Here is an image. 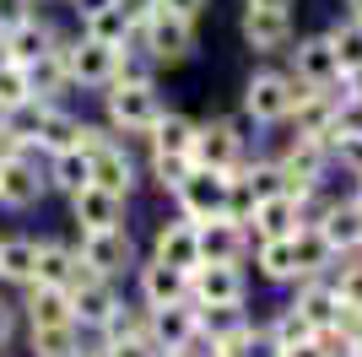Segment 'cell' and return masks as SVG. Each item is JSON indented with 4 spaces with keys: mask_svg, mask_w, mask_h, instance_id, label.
I'll return each instance as SVG.
<instances>
[{
    "mask_svg": "<svg viewBox=\"0 0 362 357\" xmlns=\"http://www.w3.org/2000/svg\"><path fill=\"white\" fill-rule=\"evenodd\" d=\"M28 103V76H22V65H6L0 60V114H11V108Z\"/></svg>",
    "mask_w": 362,
    "mask_h": 357,
    "instance_id": "60d3db41",
    "label": "cell"
},
{
    "mask_svg": "<svg viewBox=\"0 0 362 357\" xmlns=\"http://www.w3.org/2000/svg\"><path fill=\"white\" fill-rule=\"evenodd\" d=\"M330 287L341 298V309H362V254H341L330 266Z\"/></svg>",
    "mask_w": 362,
    "mask_h": 357,
    "instance_id": "f35d334b",
    "label": "cell"
},
{
    "mask_svg": "<svg viewBox=\"0 0 362 357\" xmlns=\"http://www.w3.org/2000/svg\"><path fill=\"white\" fill-rule=\"evenodd\" d=\"M325 44L335 49L341 76H346L351 65H362V22H351V16H330V22H325Z\"/></svg>",
    "mask_w": 362,
    "mask_h": 357,
    "instance_id": "8d00e7d4",
    "label": "cell"
},
{
    "mask_svg": "<svg viewBox=\"0 0 362 357\" xmlns=\"http://www.w3.org/2000/svg\"><path fill=\"white\" fill-rule=\"evenodd\" d=\"M330 157L346 178H362V141H341V147H330Z\"/></svg>",
    "mask_w": 362,
    "mask_h": 357,
    "instance_id": "7bdbcfd3",
    "label": "cell"
},
{
    "mask_svg": "<svg viewBox=\"0 0 362 357\" xmlns=\"http://www.w3.org/2000/svg\"><path fill=\"white\" fill-rule=\"evenodd\" d=\"M65 38H71V33H65L49 11H33V16H22L16 28L0 33V55H6V65H33V60L54 55Z\"/></svg>",
    "mask_w": 362,
    "mask_h": 357,
    "instance_id": "8fae6325",
    "label": "cell"
},
{
    "mask_svg": "<svg viewBox=\"0 0 362 357\" xmlns=\"http://www.w3.org/2000/svg\"><path fill=\"white\" fill-rule=\"evenodd\" d=\"M81 330L76 325H22V357H76L81 352Z\"/></svg>",
    "mask_w": 362,
    "mask_h": 357,
    "instance_id": "4dcf8cb0",
    "label": "cell"
},
{
    "mask_svg": "<svg viewBox=\"0 0 362 357\" xmlns=\"http://www.w3.org/2000/svg\"><path fill=\"white\" fill-rule=\"evenodd\" d=\"M173 200V217H184V222H216L227 206V174H211V168H189V178H184L179 190L168 195Z\"/></svg>",
    "mask_w": 362,
    "mask_h": 357,
    "instance_id": "5bb4252c",
    "label": "cell"
},
{
    "mask_svg": "<svg viewBox=\"0 0 362 357\" xmlns=\"http://www.w3.org/2000/svg\"><path fill=\"white\" fill-rule=\"evenodd\" d=\"M357 254H362V244H357Z\"/></svg>",
    "mask_w": 362,
    "mask_h": 357,
    "instance_id": "94428289",
    "label": "cell"
},
{
    "mask_svg": "<svg viewBox=\"0 0 362 357\" xmlns=\"http://www.w3.org/2000/svg\"><path fill=\"white\" fill-rule=\"evenodd\" d=\"M298 81L287 76V65H255L238 87V114L255 119V130H281L298 103Z\"/></svg>",
    "mask_w": 362,
    "mask_h": 357,
    "instance_id": "3957f363",
    "label": "cell"
},
{
    "mask_svg": "<svg viewBox=\"0 0 362 357\" xmlns=\"http://www.w3.org/2000/svg\"><path fill=\"white\" fill-rule=\"evenodd\" d=\"M259 325H265V336H271V341L281 346V352L314 336V325H308V319H303V314L292 309V303H281V309H271V314H265V319H259Z\"/></svg>",
    "mask_w": 362,
    "mask_h": 357,
    "instance_id": "74e56055",
    "label": "cell"
},
{
    "mask_svg": "<svg viewBox=\"0 0 362 357\" xmlns=\"http://www.w3.org/2000/svg\"><path fill=\"white\" fill-rule=\"evenodd\" d=\"M76 254H81V266L92 276H103V282H130V271L141 266V244L130 227H103V233H71Z\"/></svg>",
    "mask_w": 362,
    "mask_h": 357,
    "instance_id": "5b68a950",
    "label": "cell"
},
{
    "mask_svg": "<svg viewBox=\"0 0 362 357\" xmlns=\"http://www.w3.org/2000/svg\"><path fill=\"white\" fill-rule=\"evenodd\" d=\"M16 152H28V147H22V141L11 135V125L0 119V163H6V157H16Z\"/></svg>",
    "mask_w": 362,
    "mask_h": 357,
    "instance_id": "681fc988",
    "label": "cell"
},
{
    "mask_svg": "<svg viewBox=\"0 0 362 357\" xmlns=\"http://www.w3.org/2000/svg\"><path fill=\"white\" fill-rule=\"evenodd\" d=\"M238 357H281V346H276L271 336H265V325H255V336H249V341L238 346Z\"/></svg>",
    "mask_w": 362,
    "mask_h": 357,
    "instance_id": "bcb514c9",
    "label": "cell"
},
{
    "mask_svg": "<svg viewBox=\"0 0 362 357\" xmlns=\"http://www.w3.org/2000/svg\"><path fill=\"white\" fill-rule=\"evenodd\" d=\"M255 119L249 114H211L195 125V147H189V163L195 168H211V174H238L249 157H255Z\"/></svg>",
    "mask_w": 362,
    "mask_h": 357,
    "instance_id": "6da1fadb",
    "label": "cell"
},
{
    "mask_svg": "<svg viewBox=\"0 0 362 357\" xmlns=\"http://www.w3.org/2000/svg\"><path fill=\"white\" fill-rule=\"evenodd\" d=\"M195 114H184V108H168L157 125H151V135L141 141L146 152H163V157H189V147H195Z\"/></svg>",
    "mask_w": 362,
    "mask_h": 357,
    "instance_id": "f546056e",
    "label": "cell"
},
{
    "mask_svg": "<svg viewBox=\"0 0 362 357\" xmlns=\"http://www.w3.org/2000/svg\"><path fill=\"white\" fill-rule=\"evenodd\" d=\"M16 341H22V314H16L11 293H0V352H16Z\"/></svg>",
    "mask_w": 362,
    "mask_h": 357,
    "instance_id": "b9f144b4",
    "label": "cell"
},
{
    "mask_svg": "<svg viewBox=\"0 0 362 357\" xmlns=\"http://www.w3.org/2000/svg\"><path fill=\"white\" fill-rule=\"evenodd\" d=\"M195 249H200V266H249V249H255V238L243 222H200L195 227Z\"/></svg>",
    "mask_w": 362,
    "mask_h": 357,
    "instance_id": "e0dca14e",
    "label": "cell"
},
{
    "mask_svg": "<svg viewBox=\"0 0 362 357\" xmlns=\"http://www.w3.org/2000/svg\"><path fill=\"white\" fill-rule=\"evenodd\" d=\"M76 357H108V346L98 341V336H87V341H81V352H76Z\"/></svg>",
    "mask_w": 362,
    "mask_h": 357,
    "instance_id": "db71d44e",
    "label": "cell"
},
{
    "mask_svg": "<svg viewBox=\"0 0 362 357\" xmlns=\"http://www.w3.org/2000/svg\"><path fill=\"white\" fill-rule=\"evenodd\" d=\"M44 178H49V195H60V200H71L81 184H92L81 152H49L44 157Z\"/></svg>",
    "mask_w": 362,
    "mask_h": 357,
    "instance_id": "d6a6232c",
    "label": "cell"
},
{
    "mask_svg": "<svg viewBox=\"0 0 362 357\" xmlns=\"http://www.w3.org/2000/svg\"><path fill=\"white\" fill-rule=\"evenodd\" d=\"M341 141H362V98H341V103H335L325 147H341Z\"/></svg>",
    "mask_w": 362,
    "mask_h": 357,
    "instance_id": "ab89813d",
    "label": "cell"
},
{
    "mask_svg": "<svg viewBox=\"0 0 362 357\" xmlns=\"http://www.w3.org/2000/svg\"><path fill=\"white\" fill-rule=\"evenodd\" d=\"M314 233L325 238V249H330L335 260H341V254H357V244H362V211L341 195V200H335V206L314 222Z\"/></svg>",
    "mask_w": 362,
    "mask_h": 357,
    "instance_id": "484cf974",
    "label": "cell"
},
{
    "mask_svg": "<svg viewBox=\"0 0 362 357\" xmlns=\"http://www.w3.org/2000/svg\"><path fill=\"white\" fill-rule=\"evenodd\" d=\"M22 76H28V98H38V103H71V98H76L60 49L44 55V60H33V65H22Z\"/></svg>",
    "mask_w": 362,
    "mask_h": 357,
    "instance_id": "f1b7e54d",
    "label": "cell"
},
{
    "mask_svg": "<svg viewBox=\"0 0 362 357\" xmlns=\"http://www.w3.org/2000/svg\"><path fill=\"white\" fill-rule=\"evenodd\" d=\"M0 357H11V352H0Z\"/></svg>",
    "mask_w": 362,
    "mask_h": 357,
    "instance_id": "91938a15",
    "label": "cell"
},
{
    "mask_svg": "<svg viewBox=\"0 0 362 357\" xmlns=\"http://www.w3.org/2000/svg\"><path fill=\"white\" fill-rule=\"evenodd\" d=\"M157 357H200V352H195V346H189V352H157Z\"/></svg>",
    "mask_w": 362,
    "mask_h": 357,
    "instance_id": "6f0895ef",
    "label": "cell"
},
{
    "mask_svg": "<svg viewBox=\"0 0 362 357\" xmlns=\"http://www.w3.org/2000/svg\"><path fill=\"white\" fill-rule=\"evenodd\" d=\"M49 200V178H44V157L38 152H16L0 163V211L6 217H28Z\"/></svg>",
    "mask_w": 362,
    "mask_h": 357,
    "instance_id": "ba28073f",
    "label": "cell"
},
{
    "mask_svg": "<svg viewBox=\"0 0 362 357\" xmlns=\"http://www.w3.org/2000/svg\"><path fill=\"white\" fill-rule=\"evenodd\" d=\"M114 11H119L124 22H130V33H136L141 22H146V16L157 11V0H114Z\"/></svg>",
    "mask_w": 362,
    "mask_h": 357,
    "instance_id": "f6af8a7d",
    "label": "cell"
},
{
    "mask_svg": "<svg viewBox=\"0 0 362 357\" xmlns=\"http://www.w3.org/2000/svg\"><path fill=\"white\" fill-rule=\"evenodd\" d=\"M87 174H92L98 190L119 195V200H136V190H141V157L130 152V141H119V135H108L103 147L87 157Z\"/></svg>",
    "mask_w": 362,
    "mask_h": 357,
    "instance_id": "4fadbf2b",
    "label": "cell"
},
{
    "mask_svg": "<svg viewBox=\"0 0 362 357\" xmlns=\"http://www.w3.org/2000/svg\"><path fill=\"white\" fill-rule=\"evenodd\" d=\"M243 11H292V0H243Z\"/></svg>",
    "mask_w": 362,
    "mask_h": 357,
    "instance_id": "f5cc1de1",
    "label": "cell"
},
{
    "mask_svg": "<svg viewBox=\"0 0 362 357\" xmlns=\"http://www.w3.org/2000/svg\"><path fill=\"white\" fill-rule=\"evenodd\" d=\"M98 103H103V125L119 141H146L151 125L168 114V98L157 87V76L151 81H114L108 92H98Z\"/></svg>",
    "mask_w": 362,
    "mask_h": 357,
    "instance_id": "7a4b0ae2",
    "label": "cell"
},
{
    "mask_svg": "<svg viewBox=\"0 0 362 357\" xmlns=\"http://www.w3.org/2000/svg\"><path fill=\"white\" fill-rule=\"evenodd\" d=\"M281 65L303 92H341V60L325 44V33H298V44L287 49Z\"/></svg>",
    "mask_w": 362,
    "mask_h": 357,
    "instance_id": "9c48e42d",
    "label": "cell"
},
{
    "mask_svg": "<svg viewBox=\"0 0 362 357\" xmlns=\"http://www.w3.org/2000/svg\"><path fill=\"white\" fill-rule=\"evenodd\" d=\"M60 60H65V76H71V92H108L114 81H119V49L108 44H92V38H81V33H71L60 44Z\"/></svg>",
    "mask_w": 362,
    "mask_h": 357,
    "instance_id": "52a82bcc",
    "label": "cell"
},
{
    "mask_svg": "<svg viewBox=\"0 0 362 357\" xmlns=\"http://www.w3.org/2000/svg\"><path fill=\"white\" fill-rule=\"evenodd\" d=\"M346 200H351V206L362 211V178H351V190H346Z\"/></svg>",
    "mask_w": 362,
    "mask_h": 357,
    "instance_id": "11a10c76",
    "label": "cell"
},
{
    "mask_svg": "<svg viewBox=\"0 0 362 357\" xmlns=\"http://www.w3.org/2000/svg\"><path fill=\"white\" fill-rule=\"evenodd\" d=\"M146 260H163L173 271H195L200 266V249H195V222H184V217H163V222L151 227V249Z\"/></svg>",
    "mask_w": 362,
    "mask_h": 357,
    "instance_id": "ffe728a7",
    "label": "cell"
},
{
    "mask_svg": "<svg viewBox=\"0 0 362 357\" xmlns=\"http://www.w3.org/2000/svg\"><path fill=\"white\" fill-rule=\"evenodd\" d=\"M157 11H168V16H184V22H200V16L211 11V0H157Z\"/></svg>",
    "mask_w": 362,
    "mask_h": 357,
    "instance_id": "ee69618b",
    "label": "cell"
},
{
    "mask_svg": "<svg viewBox=\"0 0 362 357\" xmlns=\"http://www.w3.org/2000/svg\"><path fill=\"white\" fill-rule=\"evenodd\" d=\"M303 227V211H298V195H271V200H259L255 217H249V238L265 244V238H292Z\"/></svg>",
    "mask_w": 362,
    "mask_h": 357,
    "instance_id": "cb8c5ba5",
    "label": "cell"
},
{
    "mask_svg": "<svg viewBox=\"0 0 362 357\" xmlns=\"http://www.w3.org/2000/svg\"><path fill=\"white\" fill-rule=\"evenodd\" d=\"M346 357H362V346H357V352H346Z\"/></svg>",
    "mask_w": 362,
    "mask_h": 357,
    "instance_id": "680465c9",
    "label": "cell"
},
{
    "mask_svg": "<svg viewBox=\"0 0 362 357\" xmlns=\"http://www.w3.org/2000/svg\"><path fill=\"white\" fill-rule=\"evenodd\" d=\"M281 357H330V352H325V346H319V341H314V336H308V341H298V346H287V352H281Z\"/></svg>",
    "mask_w": 362,
    "mask_h": 357,
    "instance_id": "816d5d0a",
    "label": "cell"
},
{
    "mask_svg": "<svg viewBox=\"0 0 362 357\" xmlns=\"http://www.w3.org/2000/svg\"><path fill=\"white\" fill-rule=\"evenodd\" d=\"M33 266H38V233H0V293L28 287Z\"/></svg>",
    "mask_w": 362,
    "mask_h": 357,
    "instance_id": "d4e9b609",
    "label": "cell"
},
{
    "mask_svg": "<svg viewBox=\"0 0 362 357\" xmlns=\"http://www.w3.org/2000/svg\"><path fill=\"white\" fill-rule=\"evenodd\" d=\"M238 38L259 65H281L287 49L298 44V16L292 11H243L238 16Z\"/></svg>",
    "mask_w": 362,
    "mask_h": 357,
    "instance_id": "30bf717a",
    "label": "cell"
},
{
    "mask_svg": "<svg viewBox=\"0 0 362 357\" xmlns=\"http://www.w3.org/2000/svg\"><path fill=\"white\" fill-rule=\"evenodd\" d=\"M276 174H281V190L287 195H308L319 190V184H330L335 178V157L325 141H303V135H287L281 147L271 152Z\"/></svg>",
    "mask_w": 362,
    "mask_h": 357,
    "instance_id": "8992f818",
    "label": "cell"
},
{
    "mask_svg": "<svg viewBox=\"0 0 362 357\" xmlns=\"http://www.w3.org/2000/svg\"><path fill=\"white\" fill-rule=\"evenodd\" d=\"M71 206V233H103V227H130V200L98 190V184H81V190L65 200Z\"/></svg>",
    "mask_w": 362,
    "mask_h": 357,
    "instance_id": "2e32d148",
    "label": "cell"
},
{
    "mask_svg": "<svg viewBox=\"0 0 362 357\" xmlns=\"http://www.w3.org/2000/svg\"><path fill=\"white\" fill-rule=\"evenodd\" d=\"M189 157H163V152H146V157H141V184H151V190L157 195H173L184 184V178H189Z\"/></svg>",
    "mask_w": 362,
    "mask_h": 357,
    "instance_id": "d590c367",
    "label": "cell"
},
{
    "mask_svg": "<svg viewBox=\"0 0 362 357\" xmlns=\"http://www.w3.org/2000/svg\"><path fill=\"white\" fill-rule=\"evenodd\" d=\"M33 282L38 287H54V293H71V287L92 282V271L81 266L71 238H54V233H38V266H33Z\"/></svg>",
    "mask_w": 362,
    "mask_h": 357,
    "instance_id": "9a60e30c",
    "label": "cell"
},
{
    "mask_svg": "<svg viewBox=\"0 0 362 357\" xmlns=\"http://www.w3.org/2000/svg\"><path fill=\"white\" fill-rule=\"evenodd\" d=\"M335 103H341V92H298L287 130L303 135V141H325V135H330V119H335Z\"/></svg>",
    "mask_w": 362,
    "mask_h": 357,
    "instance_id": "83f0119b",
    "label": "cell"
},
{
    "mask_svg": "<svg viewBox=\"0 0 362 357\" xmlns=\"http://www.w3.org/2000/svg\"><path fill=\"white\" fill-rule=\"evenodd\" d=\"M16 314H22V325H71V293H54V287H16L11 293Z\"/></svg>",
    "mask_w": 362,
    "mask_h": 357,
    "instance_id": "7402d4cb",
    "label": "cell"
},
{
    "mask_svg": "<svg viewBox=\"0 0 362 357\" xmlns=\"http://www.w3.org/2000/svg\"><path fill=\"white\" fill-rule=\"evenodd\" d=\"M108 357H157V346H151V341H114Z\"/></svg>",
    "mask_w": 362,
    "mask_h": 357,
    "instance_id": "c3c4849f",
    "label": "cell"
},
{
    "mask_svg": "<svg viewBox=\"0 0 362 357\" xmlns=\"http://www.w3.org/2000/svg\"><path fill=\"white\" fill-rule=\"evenodd\" d=\"M341 16H351V22H362V0H346V11Z\"/></svg>",
    "mask_w": 362,
    "mask_h": 357,
    "instance_id": "9f6ffc18",
    "label": "cell"
},
{
    "mask_svg": "<svg viewBox=\"0 0 362 357\" xmlns=\"http://www.w3.org/2000/svg\"><path fill=\"white\" fill-rule=\"evenodd\" d=\"M33 11H38V0H0V33L16 28V22H22V16H33Z\"/></svg>",
    "mask_w": 362,
    "mask_h": 357,
    "instance_id": "7dc6e473",
    "label": "cell"
},
{
    "mask_svg": "<svg viewBox=\"0 0 362 357\" xmlns=\"http://www.w3.org/2000/svg\"><path fill=\"white\" fill-rule=\"evenodd\" d=\"M189 303L195 309H249V266H195Z\"/></svg>",
    "mask_w": 362,
    "mask_h": 357,
    "instance_id": "7c38bea8",
    "label": "cell"
},
{
    "mask_svg": "<svg viewBox=\"0 0 362 357\" xmlns=\"http://www.w3.org/2000/svg\"><path fill=\"white\" fill-rule=\"evenodd\" d=\"M249 266L265 287H292L298 282V249H292V238H265L249 249Z\"/></svg>",
    "mask_w": 362,
    "mask_h": 357,
    "instance_id": "4316f807",
    "label": "cell"
},
{
    "mask_svg": "<svg viewBox=\"0 0 362 357\" xmlns=\"http://www.w3.org/2000/svg\"><path fill=\"white\" fill-rule=\"evenodd\" d=\"M119 282H103V276H92V282L71 287V325L81 330V336H98L103 330V319L114 309H119Z\"/></svg>",
    "mask_w": 362,
    "mask_h": 357,
    "instance_id": "d6986e66",
    "label": "cell"
},
{
    "mask_svg": "<svg viewBox=\"0 0 362 357\" xmlns=\"http://www.w3.org/2000/svg\"><path fill=\"white\" fill-rule=\"evenodd\" d=\"M146 336L157 352H189L195 346V309L173 303V309H146Z\"/></svg>",
    "mask_w": 362,
    "mask_h": 357,
    "instance_id": "44dd1931",
    "label": "cell"
},
{
    "mask_svg": "<svg viewBox=\"0 0 362 357\" xmlns=\"http://www.w3.org/2000/svg\"><path fill=\"white\" fill-rule=\"evenodd\" d=\"M341 98H362V65H351V71L341 76Z\"/></svg>",
    "mask_w": 362,
    "mask_h": 357,
    "instance_id": "f907efd6",
    "label": "cell"
},
{
    "mask_svg": "<svg viewBox=\"0 0 362 357\" xmlns=\"http://www.w3.org/2000/svg\"><path fill=\"white\" fill-rule=\"evenodd\" d=\"M136 282V303L141 309H173V303H189V271H173L163 260H141L130 271Z\"/></svg>",
    "mask_w": 362,
    "mask_h": 357,
    "instance_id": "ac0fdd59",
    "label": "cell"
},
{
    "mask_svg": "<svg viewBox=\"0 0 362 357\" xmlns=\"http://www.w3.org/2000/svg\"><path fill=\"white\" fill-rule=\"evenodd\" d=\"M98 341H103V346H114V341H151V336H146V309H141L136 298H119V309L103 319Z\"/></svg>",
    "mask_w": 362,
    "mask_h": 357,
    "instance_id": "e575fe53",
    "label": "cell"
},
{
    "mask_svg": "<svg viewBox=\"0 0 362 357\" xmlns=\"http://www.w3.org/2000/svg\"><path fill=\"white\" fill-rule=\"evenodd\" d=\"M130 38L141 44V55L157 71H179L200 55V22H184V16H168V11H151Z\"/></svg>",
    "mask_w": 362,
    "mask_h": 357,
    "instance_id": "277c9868",
    "label": "cell"
},
{
    "mask_svg": "<svg viewBox=\"0 0 362 357\" xmlns=\"http://www.w3.org/2000/svg\"><path fill=\"white\" fill-rule=\"evenodd\" d=\"M76 125H81V108H71V103H44L38 135H33V152H38V157H49V152H71Z\"/></svg>",
    "mask_w": 362,
    "mask_h": 357,
    "instance_id": "1f68e13d",
    "label": "cell"
},
{
    "mask_svg": "<svg viewBox=\"0 0 362 357\" xmlns=\"http://www.w3.org/2000/svg\"><path fill=\"white\" fill-rule=\"evenodd\" d=\"M287 303H292V309H298L314 330L335 325V314H341V298H335L330 276H308V282H292V287H287Z\"/></svg>",
    "mask_w": 362,
    "mask_h": 357,
    "instance_id": "603a6c76",
    "label": "cell"
},
{
    "mask_svg": "<svg viewBox=\"0 0 362 357\" xmlns=\"http://www.w3.org/2000/svg\"><path fill=\"white\" fill-rule=\"evenodd\" d=\"M76 33L92 38V44H108V49H124V44H130V22H124L114 6H98V11L76 16Z\"/></svg>",
    "mask_w": 362,
    "mask_h": 357,
    "instance_id": "836d02e7",
    "label": "cell"
}]
</instances>
